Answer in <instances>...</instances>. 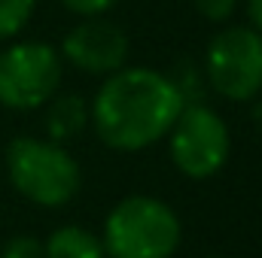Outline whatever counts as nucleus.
Returning <instances> with one entry per match:
<instances>
[{"label":"nucleus","instance_id":"obj_1","mask_svg":"<svg viewBox=\"0 0 262 258\" xmlns=\"http://www.w3.org/2000/svg\"><path fill=\"white\" fill-rule=\"evenodd\" d=\"M186 107L180 82L156 67L125 64L104 76L89 100V128L113 152H143L165 140Z\"/></svg>","mask_w":262,"mask_h":258},{"label":"nucleus","instance_id":"obj_2","mask_svg":"<svg viewBox=\"0 0 262 258\" xmlns=\"http://www.w3.org/2000/svg\"><path fill=\"white\" fill-rule=\"evenodd\" d=\"M6 179L28 203L61 210L82 192V164L64 143L21 134L6 143Z\"/></svg>","mask_w":262,"mask_h":258},{"label":"nucleus","instance_id":"obj_3","mask_svg":"<svg viewBox=\"0 0 262 258\" xmlns=\"http://www.w3.org/2000/svg\"><path fill=\"white\" fill-rule=\"evenodd\" d=\"M183 240L180 213L156 194L119 197L101 225L107 258H174Z\"/></svg>","mask_w":262,"mask_h":258},{"label":"nucleus","instance_id":"obj_4","mask_svg":"<svg viewBox=\"0 0 262 258\" xmlns=\"http://www.w3.org/2000/svg\"><path fill=\"white\" fill-rule=\"evenodd\" d=\"M64 82L58 46L46 40H9L0 49V107L12 113L43 110Z\"/></svg>","mask_w":262,"mask_h":258},{"label":"nucleus","instance_id":"obj_5","mask_svg":"<svg viewBox=\"0 0 262 258\" xmlns=\"http://www.w3.org/2000/svg\"><path fill=\"white\" fill-rule=\"evenodd\" d=\"M165 140H168V158L177 167V173L195 183L213 179L229 164L232 155V131L226 119L207 104L186 100Z\"/></svg>","mask_w":262,"mask_h":258},{"label":"nucleus","instance_id":"obj_6","mask_svg":"<svg viewBox=\"0 0 262 258\" xmlns=\"http://www.w3.org/2000/svg\"><path fill=\"white\" fill-rule=\"evenodd\" d=\"M204 79L223 100H256L262 94V34L250 24H223L204 49Z\"/></svg>","mask_w":262,"mask_h":258},{"label":"nucleus","instance_id":"obj_7","mask_svg":"<svg viewBox=\"0 0 262 258\" xmlns=\"http://www.w3.org/2000/svg\"><path fill=\"white\" fill-rule=\"evenodd\" d=\"M58 52L61 61L73 70L104 79L128 64L131 40L122 31V24L110 21L107 15H92V18H79L67 31Z\"/></svg>","mask_w":262,"mask_h":258},{"label":"nucleus","instance_id":"obj_8","mask_svg":"<svg viewBox=\"0 0 262 258\" xmlns=\"http://www.w3.org/2000/svg\"><path fill=\"white\" fill-rule=\"evenodd\" d=\"M46 137L55 143H70L89 128V100L82 94H55L46 107Z\"/></svg>","mask_w":262,"mask_h":258},{"label":"nucleus","instance_id":"obj_9","mask_svg":"<svg viewBox=\"0 0 262 258\" xmlns=\"http://www.w3.org/2000/svg\"><path fill=\"white\" fill-rule=\"evenodd\" d=\"M46 258H107L101 234L82 225H58L43 240Z\"/></svg>","mask_w":262,"mask_h":258},{"label":"nucleus","instance_id":"obj_10","mask_svg":"<svg viewBox=\"0 0 262 258\" xmlns=\"http://www.w3.org/2000/svg\"><path fill=\"white\" fill-rule=\"evenodd\" d=\"M37 12V0H0V43L21 37Z\"/></svg>","mask_w":262,"mask_h":258},{"label":"nucleus","instance_id":"obj_11","mask_svg":"<svg viewBox=\"0 0 262 258\" xmlns=\"http://www.w3.org/2000/svg\"><path fill=\"white\" fill-rule=\"evenodd\" d=\"M0 258H46V249L37 234H15L3 243Z\"/></svg>","mask_w":262,"mask_h":258},{"label":"nucleus","instance_id":"obj_12","mask_svg":"<svg viewBox=\"0 0 262 258\" xmlns=\"http://www.w3.org/2000/svg\"><path fill=\"white\" fill-rule=\"evenodd\" d=\"M195 12L210 24H229L238 12V0H192Z\"/></svg>","mask_w":262,"mask_h":258},{"label":"nucleus","instance_id":"obj_13","mask_svg":"<svg viewBox=\"0 0 262 258\" xmlns=\"http://www.w3.org/2000/svg\"><path fill=\"white\" fill-rule=\"evenodd\" d=\"M61 3L76 18H92V15H107L119 0H61Z\"/></svg>","mask_w":262,"mask_h":258},{"label":"nucleus","instance_id":"obj_14","mask_svg":"<svg viewBox=\"0 0 262 258\" xmlns=\"http://www.w3.org/2000/svg\"><path fill=\"white\" fill-rule=\"evenodd\" d=\"M244 15H247V24L262 34V0H244Z\"/></svg>","mask_w":262,"mask_h":258},{"label":"nucleus","instance_id":"obj_15","mask_svg":"<svg viewBox=\"0 0 262 258\" xmlns=\"http://www.w3.org/2000/svg\"><path fill=\"white\" fill-rule=\"evenodd\" d=\"M204 258H226V255H204Z\"/></svg>","mask_w":262,"mask_h":258}]
</instances>
